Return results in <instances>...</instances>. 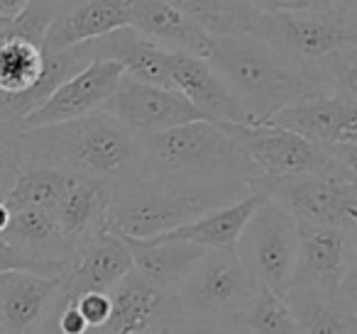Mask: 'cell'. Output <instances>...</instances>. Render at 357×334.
Listing matches in <instances>:
<instances>
[{"mask_svg": "<svg viewBox=\"0 0 357 334\" xmlns=\"http://www.w3.org/2000/svg\"><path fill=\"white\" fill-rule=\"evenodd\" d=\"M262 173L220 125L208 120L137 137L135 164L120 181L157 186H245Z\"/></svg>", "mask_w": 357, "mask_h": 334, "instance_id": "1", "label": "cell"}, {"mask_svg": "<svg viewBox=\"0 0 357 334\" xmlns=\"http://www.w3.org/2000/svg\"><path fill=\"white\" fill-rule=\"evenodd\" d=\"M240 35L262 40L313 74L326 88L357 93V3L340 0L318 13H255Z\"/></svg>", "mask_w": 357, "mask_h": 334, "instance_id": "2", "label": "cell"}, {"mask_svg": "<svg viewBox=\"0 0 357 334\" xmlns=\"http://www.w3.org/2000/svg\"><path fill=\"white\" fill-rule=\"evenodd\" d=\"M135 152L137 137L103 110L69 122L20 129V154L25 166L54 168L110 188L128 176L135 164Z\"/></svg>", "mask_w": 357, "mask_h": 334, "instance_id": "3", "label": "cell"}, {"mask_svg": "<svg viewBox=\"0 0 357 334\" xmlns=\"http://www.w3.org/2000/svg\"><path fill=\"white\" fill-rule=\"evenodd\" d=\"M206 61L233 90L252 125L326 88L303 66L250 35L213 37Z\"/></svg>", "mask_w": 357, "mask_h": 334, "instance_id": "4", "label": "cell"}, {"mask_svg": "<svg viewBox=\"0 0 357 334\" xmlns=\"http://www.w3.org/2000/svg\"><path fill=\"white\" fill-rule=\"evenodd\" d=\"M245 186H157L118 181L110 188L103 232L123 239H152L184 227L206 212L220 210L250 196Z\"/></svg>", "mask_w": 357, "mask_h": 334, "instance_id": "5", "label": "cell"}, {"mask_svg": "<svg viewBox=\"0 0 357 334\" xmlns=\"http://www.w3.org/2000/svg\"><path fill=\"white\" fill-rule=\"evenodd\" d=\"M257 290V278L245 269L235 251L208 249L184 278L162 295L159 312L233 322Z\"/></svg>", "mask_w": 357, "mask_h": 334, "instance_id": "6", "label": "cell"}, {"mask_svg": "<svg viewBox=\"0 0 357 334\" xmlns=\"http://www.w3.org/2000/svg\"><path fill=\"white\" fill-rule=\"evenodd\" d=\"M264 122L296 132L335 159L347 171H357V93L323 88L287 108L277 110Z\"/></svg>", "mask_w": 357, "mask_h": 334, "instance_id": "7", "label": "cell"}, {"mask_svg": "<svg viewBox=\"0 0 357 334\" xmlns=\"http://www.w3.org/2000/svg\"><path fill=\"white\" fill-rule=\"evenodd\" d=\"M235 254L259 285L284 298L298 261V225L262 193L235 244Z\"/></svg>", "mask_w": 357, "mask_h": 334, "instance_id": "8", "label": "cell"}, {"mask_svg": "<svg viewBox=\"0 0 357 334\" xmlns=\"http://www.w3.org/2000/svg\"><path fill=\"white\" fill-rule=\"evenodd\" d=\"M252 191L277 202L298 227H340L357 232V178L259 176Z\"/></svg>", "mask_w": 357, "mask_h": 334, "instance_id": "9", "label": "cell"}, {"mask_svg": "<svg viewBox=\"0 0 357 334\" xmlns=\"http://www.w3.org/2000/svg\"><path fill=\"white\" fill-rule=\"evenodd\" d=\"M235 142L243 147L248 159L262 176L287 178V176H345L357 178V171L328 157L323 149L311 144L284 127L269 122L257 125H220Z\"/></svg>", "mask_w": 357, "mask_h": 334, "instance_id": "10", "label": "cell"}, {"mask_svg": "<svg viewBox=\"0 0 357 334\" xmlns=\"http://www.w3.org/2000/svg\"><path fill=\"white\" fill-rule=\"evenodd\" d=\"M291 288L357 298V232L298 227V261Z\"/></svg>", "mask_w": 357, "mask_h": 334, "instance_id": "11", "label": "cell"}, {"mask_svg": "<svg viewBox=\"0 0 357 334\" xmlns=\"http://www.w3.org/2000/svg\"><path fill=\"white\" fill-rule=\"evenodd\" d=\"M100 110L113 120H118L135 137H144V134H154L162 129L201 120L199 113L191 108L189 100L181 93L139 84L130 76H120L118 86Z\"/></svg>", "mask_w": 357, "mask_h": 334, "instance_id": "12", "label": "cell"}, {"mask_svg": "<svg viewBox=\"0 0 357 334\" xmlns=\"http://www.w3.org/2000/svg\"><path fill=\"white\" fill-rule=\"evenodd\" d=\"M167 64L174 88L189 100L201 120L213 125H252L240 100L206 59L186 51H167Z\"/></svg>", "mask_w": 357, "mask_h": 334, "instance_id": "13", "label": "cell"}, {"mask_svg": "<svg viewBox=\"0 0 357 334\" xmlns=\"http://www.w3.org/2000/svg\"><path fill=\"white\" fill-rule=\"evenodd\" d=\"M120 76H123V69L118 64L93 59L86 69L64 81L35 113L27 115L20 122V129L69 122V120L96 113L110 98Z\"/></svg>", "mask_w": 357, "mask_h": 334, "instance_id": "14", "label": "cell"}, {"mask_svg": "<svg viewBox=\"0 0 357 334\" xmlns=\"http://www.w3.org/2000/svg\"><path fill=\"white\" fill-rule=\"evenodd\" d=\"M130 271H132V256L128 244L110 232H100L74 251L64 276L59 278L56 298L66 303L91 290L108 293Z\"/></svg>", "mask_w": 357, "mask_h": 334, "instance_id": "15", "label": "cell"}, {"mask_svg": "<svg viewBox=\"0 0 357 334\" xmlns=\"http://www.w3.org/2000/svg\"><path fill=\"white\" fill-rule=\"evenodd\" d=\"M91 61H113L123 69V76L139 81V84L157 86V88L176 90L174 88L172 74H169L167 51L157 42L142 37L132 27H120L103 37H96L81 45ZM178 93V90H176Z\"/></svg>", "mask_w": 357, "mask_h": 334, "instance_id": "16", "label": "cell"}, {"mask_svg": "<svg viewBox=\"0 0 357 334\" xmlns=\"http://www.w3.org/2000/svg\"><path fill=\"white\" fill-rule=\"evenodd\" d=\"M59 295V280L27 271L0 273V332L35 334Z\"/></svg>", "mask_w": 357, "mask_h": 334, "instance_id": "17", "label": "cell"}, {"mask_svg": "<svg viewBox=\"0 0 357 334\" xmlns=\"http://www.w3.org/2000/svg\"><path fill=\"white\" fill-rule=\"evenodd\" d=\"M130 27L142 37L157 42L169 51H186L206 59L213 45V35L189 15L178 13L162 0H128Z\"/></svg>", "mask_w": 357, "mask_h": 334, "instance_id": "18", "label": "cell"}, {"mask_svg": "<svg viewBox=\"0 0 357 334\" xmlns=\"http://www.w3.org/2000/svg\"><path fill=\"white\" fill-rule=\"evenodd\" d=\"M130 27L128 0H66L45 37V51L69 49Z\"/></svg>", "mask_w": 357, "mask_h": 334, "instance_id": "19", "label": "cell"}, {"mask_svg": "<svg viewBox=\"0 0 357 334\" xmlns=\"http://www.w3.org/2000/svg\"><path fill=\"white\" fill-rule=\"evenodd\" d=\"M110 200V186L91 178L71 176L66 191L54 205V217L71 249H79L103 232L105 207Z\"/></svg>", "mask_w": 357, "mask_h": 334, "instance_id": "20", "label": "cell"}, {"mask_svg": "<svg viewBox=\"0 0 357 334\" xmlns=\"http://www.w3.org/2000/svg\"><path fill=\"white\" fill-rule=\"evenodd\" d=\"M123 239V237H120ZM132 256V271L152 285L157 293H169L178 280L191 271V266L208 249L191 241H152V239H123Z\"/></svg>", "mask_w": 357, "mask_h": 334, "instance_id": "21", "label": "cell"}, {"mask_svg": "<svg viewBox=\"0 0 357 334\" xmlns=\"http://www.w3.org/2000/svg\"><path fill=\"white\" fill-rule=\"evenodd\" d=\"M259 200H262V193L252 191L250 196L240 198L233 205L206 212V215H201L199 220L189 222V225L152 237V241H191V244H199L204 249L235 251L240 232H243L245 222L252 215Z\"/></svg>", "mask_w": 357, "mask_h": 334, "instance_id": "22", "label": "cell"}, {"mask_svg": "<svg viewBox=\"0 0 357 334\" xmlns=\"http://www.w3.org/2000/svg\"><path fill=\"white\" fill-rule=\"evenodd\" d=\"M284 303L301 334H357V298L289 288Z\"/></svg>", "mask_w": 357, "mask_h": 334, "instance_id": "23", "label": "cell"}, {"mask_svg": "<svg viewBox=\"0 0 357 334\" xmlns=\"http://www.w3.org/2000/svg\"><path fill=\"white\" fill-rule=\"evenodd\" d=\"M45 69V47L17 35H0V103L25 95Z\"/></svg>", "mask_w": 357, "mask_h": 334, "instance_id": "24", "label": "cell"}, {"mask_svg": "<svg viewBox=\"0 0 357 334\" xmlns=\"http://www.w3.org/2000/svg\"><path fill=\"white\" fill-rule=\"evenodd\" d=\"M69 178H71L69 173L54 171V168L25 166L6 196L8 207L10 210H15V207H45V210H54L61 193L69 186Z\"/></svg>", "mask_w": 357, "mask_h": 334, "instance_id": "25", "label": "cell"}, {"mask_svg": "<svg viewBox=\"0 0 357 334\" xmlns=\"http://www.w3.org/2000/svg\"><path fill=\"white\" fill-rule=\"evenodd\" d=\"M233 324L245 334H301L284 298L274 295L264 285H259L257 295L240 310Z\"/></svg>", "mask_w": 357, "mask_h": 334, "instance_id": "26", "label": "cell"}, {"mask_svg": "<svg viewBox=\"0 0 357 334\" xmlns=\"http://www.w3.org/2000/svg\"><path fill=\"white\" fill-rule=\"evenodd\" d=\"M22 168L25 164L20 154V125L0 108V200H6Z\"/></svg>", "mask_w": 357, "mask_h": 334, "instance_id": "27", "label": "cell"}, {"mask_svg": "<svg viewBox=\"0 0 357 334\" xmlns=\"http://www.w3.org/2000/svg\"><path fill=\"white\" fill-rule=\"evenodd\" d=\"M66 0H30L27 8L10 22V35L25 37L35 45L45 47V37L54 17L61 13Z\"/></svg>", "mask_w": 357, "mask_h": 334, "instance_id": "28", "label": "cell"}, {"mask_svg": "<svg viewBox=\"0 0 357 334\" xmlns=\"http://www.w3.org/2000/svg\"><path fill=\"white\" fill-rule=\"evenodd\" d=\"M142 334H235V324L225 319L159 312Z\"/></svg>", "mask_w": 357, "mask_h": 334, "instance_id": "29", "label": "cell"}, {"mask_svg": "<svg viewBox=\"0 0 357 334\" xmlns=\"http://www.w3.org/2000/svg\"><path fill=\"white\" fill-rule=\"evenodd\" d=\"M6 271H27V273H37V276H45V278L59 280L54 269H50V266L42 264V261L32 259L30 254L17 249L13 241H8L6 234H0V273H6Z\"/></svg>", "mask_w": 357, "mask_h": 334, "instance_id": "30", "label": "cell"}, {"mask_svg": "<svg viewBox=\"0 0 357 334\" xmlns=\"http://www.w3.org/2000/svg\"><path fill=\"white\" fill-rule=\"evenodd\" d=\"M255 13H318L337 6L340 0H238Z\"/></svg>", "mask_w": 357, "mask_h": 334, "instance_id": "31", "label": "cell"}, {"mask_svg": "<svg viewBox=\"0 0 357 334\" xmlns=\"http://www.w3.org/2000/svg\"><path fill=\"white\" fill-rule=\"evenodd\" d=\"M76 300V308H79L81 317H84L86 327L96 329L100 324L108 322L110 312H113V303H110V295L103 290H91V293L79 295Z\"/></svg>", "mask_w": 357, "mask_h": 334, "instance_id": "32", "label": "cell"}, {"mask_svg": "<svg viewBox=\"0 0 357 334\" xmlns=\"http://www.w3.org/2000/svg\"><path fill=\"white\" fill-rule=\"evenodd\" d=\"M30 0H0V17H6V20H15L22 10L27 8Z\"/></svg>", "mask_w": 357, "mask_h": 334, "instance_id": "33", "label": "cell"}, {"mask_svg": "<svg viewBox=\"0 0 357 334\" xmlns=\"http://www.w3.org/2000/svg\"><path fill=\"white\" fill-rule=\"evenodd\" d=\"M10 207H8L6 200H0V234L8 230V225H10Z\"/></svg>", "mask_w": 357, "mask_h": 334, "instance_id": "34", "label": "cell"}, {"mask_svg": "<svg viewBox=\"0 0 357 334\" xmlns=\"http://www.w3.org/2000/svg\"><path fill=\"white\" fill-rule=\"evenodd\" d=\"M8 30H10V20H6V17H0V35H6Z\"/></svg>", "mask_w": 357, "mask_h": 334, "instance_id": "35", "label": "cell"}, {"mask_svg": "<svg viewBox=\"0 0 357 334\" xmlns=\"http://www.w3.org/2000/svg\"><path fill=\"white\" fill-rule=\"evenodd\" d=\"M235 334H245V332H240V329H238V327H235Z\"/></svg>", "mask_w": 357, "mask_h": 334, "instance_id": "36", "label": "cell"}, {"mask_svg": "<svg viewBox=\"0 0 357 334\" xmlns=\"http://www.w3.org/2000/svg\"><path fill=\"white\" fill-rule=\"evenodd\" d=\"M0 334H3V332H0Z\"/></svg>", "mask_w": 357, "mask_h": 334, "instance_id": "37", "label": "cell"}]
</instances>
